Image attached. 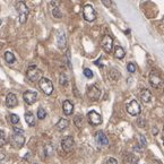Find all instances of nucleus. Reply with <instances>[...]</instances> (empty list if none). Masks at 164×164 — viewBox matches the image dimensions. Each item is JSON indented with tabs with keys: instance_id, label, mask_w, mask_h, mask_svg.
Returning a JSON list of instances; mask_svg holds the SVG:
<instances>
[{
	"instance_id": "26",
	"label": "nucleus",
	"mask_w": 164,
	"mask_h": 164,
	"mask_svg": "<svg viewBox=\"0 0 164 164\" xmlns=\"http://www.w3.org/2000/svg\"><path fill=\"white\" fill-rule=\"evenodd\" d=\"M6 135L2 130H0V147H2L4 145H6Z\"/></svg>"
},
{
	"instance_id": "13",
	"label": "nucleus",
	"mask_w": 164,
	"mask_h": 164,
	"mask_svg": "<svg viewBox=\"0 0 164 164\" xmlns=\"http://www.w3.org/2000/svg\"><path fill=\"white\" fill-rule=\"evenodd\" d=\"M95 142L97 143L100 146H108L109 145L108 137L103 131H97L95 134Z\"/></svg>"
},
{
	"instance_id": "21",
	"label": "nucleus",
	"mask_w": 164,
	"mask_h": 164,
	"mask_svg": "<svg viewBox=\"0 0 164 164\" xmlns=\"http://www.w3.org/2000/svg\"><path fill=\"white\" fill-rule=\"evenodd\" d=\"M5 60L7 61L8 64H14L15 62V60H16V58H15V56H14L11 52H5Z\"/></svg>"
},
{
	"instance_id": "3",
	"label": "nucleus",
	"mask_w": 164,
	"mask_h": 164,
	"mask_svg": "<svg viewBox=\"0 0 164 164\" xmlns=\"http://www.w3.org/2000/svg\"><path fill=\"white\" fill-rule=\"evenodd\" d=\"M41 76H42V73H41V70L36 67V66H30L28 68H27V71H26V77L30 79L31 82H38L41 79Z\"/></svg>"
},
{
	"instance_id": "35",
	"label": "nucleus",
	"mask_w": 164,
	"mask_h": 164,
	"mask_svg": "<svg viewBox=\"0 0 164 164\" xmlns=\"http://www.w3.org/2000/svg\"><path fill=\"white\" fill-rule=\"evenodd\" d=\"M14 131H16V133H23L22 129H19V128H14ZM24 134V133H23Z\"/></svg>"
},
{
	"instance_id": "1",
	"label": "nucleus",
	"mask_w": 164,
	"mask_h": 164,
	"mask_svg": "<svg viewBox=\"0 0 164 164\" xmlns=\"http://www.w3.org/2000/svg\"><path fill=\"white\" fill-rule=\"evenodd\" d=\"M16 9H17L18 16H19V23H21V24H24V23L27 21V16H28V13H30L28 7L26 6L25 2L18 1L17 4H16Z\"/></svg>"
},
{
	"instance_id": "12",
	"label": "nucleus",
	"mask_w": 164,
	"mask_h": 164,
	"mask_svg": "<svg viewBox=\"0 0 164 164\" xmlns=\"http://www.w3.org/2000/svg\"><path fill=\"white\" fill-rule=\"evenodd\" d=\"M23 99L27 104H34L38 100V93L34 91H26L24 94H23Z\"/></svg>"
},
{
	"instance_id": "7",
	"label": "nucleus",
	"mask_w": 164,
	"mask_h": 164,
	"mask_svg": "<svg viewBox=\"0 0 164 164\" xmlns=\"http://www.w3.org/2000/svg\"><path fill=\"white\" fill-rule=\"evenodd\" d=\"M148 79H149L151 85L154 87V88H161V87L163 86V79H162L160 75L156 73V71H154V70L151 71Z\"/></svg>"
},
{
	"instance_id": "9",
	"label": "nucleus",
	"mask_w": 164,
	"mask_h": 164,
	"mask_svg": "<svg viewBox=\"0 0 164 164\" xmlns=\"http://www.w3.org/2000/svg\"><path fill=\"white\" fill-rule=\"evenodd\" d=\"M101 45H102V48H103V50L105 52H108V53H110V52L112 51V47H113V40L112 38L110 36V35H104L103 39H102V41H101Z\"/></svg>"
},
{
	"instance_id": "6",
	"label": "nucleus",
	"mask_w": 164,
	"mask_h": 164,
	"mask_svg": "<svg viewBox=\"0 0 164 164\" xmlns=\"http://www.w3.org/2000/svg\"><path fill=\"white\" fill-rule=\"evenodd\" d=\"M83 16L87 22H93L96 18V13L91 5H85L83 8Z\"/></svg>"
},
{
	"instance_id": "14",
	"label": "nucleus",
	"mask_w": 164,
	"mask_h": 164,
	"mask_svg": "<svg viewBox=\"0 0 164 164\" xmlns=\"http://www.w3.org/2000/svg\"><path fill=\"white\" fill-rule=\"evenodd\" d=\"M18 101H17V97H16V95L14 94V93H8L7 96H6V105L8 107V108H15L16 105H17Z\"/></svg>"
},
{
	"instance_id": "30",
	"label": "nucleus",
	"mask_w": 164,
	"mask_h": 164,
	"mask_svg": "<svg viewBox=\"0 0 164 164\" xmlns=\"http://www.w3.org/2000/svg\"><path fill=\"white\" fill-rule=\"evenodd\" d=\"M84 75H85V77L87 78H92L93 77V71L91 69H88V68H85L84 69Z\"/></svg>"
},
{
	"instance_id": "18",
	"label": "nucleus",
	"mask_w": 164,
	"mask_h": 164,
	"mask_svg": "<svg viewBox=\"0 0 164 164\" xmlns=\"http://www.w3.org/2000/svg\"><path fill=\"white\" fill-rule=\"evenodd\" d=\"M68 126H69V121L67 120V119H60V120L57 122L56 128L59 130V131H62V130H65L66 128H68Z\"/></svg>"
},
{
	"instance_id": "25",
	"label": "nucleus",
	"mask_w": 164,
	"mask_h": 164,
	"mask_svg": "<svg viewBox=\"0 0 164 164\" xmlns=\"http://www.w3.org/2000/svg\"><path fill=\"white\" fill-rule=\"evenodd\" d=\"M59 82H60V84L62 85V86H66V85L68 84V78H67V76H66L65 74H61L60 75V79H59Z\"/></svg>"
},
{
	"instance_id": "22",
	"label": "nucleus",
	"mask_w": 164,
	"mask_h": 164,
	"mask_svg": "<svg viewBox=\"0 0 164 164\" xmlns=\"http://www.w3.org/2000/svg\"><path fill=\"white\" fill-rule=\"evenodd\" d=\"M74 122H75V126L77 128H82L83 127V117L82 116H76L75 119H74Z\"/></svg>"
},
{
	"instance_id": "37",
	"label": "nucleus",
	"mask_w": 164,
	"mask_h": 164,
	"mask_svg": "<svg viewBox=\"0 0 164 164\" xmlns=\"http://www.w3.org/2000/svg\"><path fill=\"white\" fill-rule=\"evenodd\" d=\"M0 24H1V22H0Z\"/></svg>"
},
{
	"instance_id": "34",
	"label": "nucleus",
	"mask_w": 164,
	"mask_h": 164,
	"mask_svg": "<svg viewBox=\"0 0 164 164\" xmlns=\"http://www.w3.org/2000/svg\"><path fill=\"white\" fill-rule=\"evenodd\" d=\"M5 153H2V152H0V163H1V162H2V161L5 160Z\"/></svg>"
},
{
	"instance_id": "31",
	"label": "nucleus",
	"mask_w": 164,
	"mask_h": 164,
	"mask_svg": "<svg viewBox=\"0 0 164 164\" xmlns=\"http://www.w3.org/2000/svg\"><path fill=\"white\" fill-rule=\"evenodd\" d=\"M101 1H102V4H103L107 8H110L111 5H112V1H111V0H101Z\"/></svg>"
},
{
	"instance_id": "10",
	"label": "nucleus",
	"mask_w": 164,
	"mask_h": 164,
	"mask_svg": "<svg viewBox=\"0 0 164 164\" xmlns=\"http://www.w3.org/2000/svg\"><path fill=\"white\" fill-rule=\"evenodd\" d=\"M87 96L92 100V101H97L100 99V96H101V91H100V88L97 86H95V85H92V86L88 87V90H87Z\"/></svg>"
},
{
	"instance_id": "20",
	"label": "nucleus",
	"mask_w": 164,
	"mask_h": 164,
	"mask_svg": "<svg viewBox=\"0 0 164 164\" xmlns=\"http://www.w3.org/2000/svg\"><path fill=\"white\" fill-rule=\"evenodd\" d=\"M25 121L27 122V125L28 126H34L35 125L34 114L32 112H26L25 113Z\"/></svg>"
},
{
	"instance_id": "28",
	"label": "nucleus",
	"mask_w": 164,
	"mask_h": 164,
	"mask_svg": "<svg viewBox=\"0 0 164 164\" xmlns=\"http://www.w3.org/2000/svg\"><path fill=\"white\" fill-rule=\"evenodd\" d=\"M52 15L56 18H61V13L58 7H54V8L52 9Z\"/></svg>"
},
{
	"instance_id": "17",
	"label": "nucleus",
	"mask_w": 164,
	"mask_h": 164,
	"mask_svg": "<svg viewBox=\"0 0 164 164\" xmlns=\"http://www.w3.org/2000/svg\"><path fill=\"white\" fill-rule=\"evenodd\" d=\"M66 43H67V41H66L65 34L64 33H58V35H57V44H58V47L60 49H64L66 47Z\"/></svg>"
},
{
	"instance_id": "29",
	"label": "nucleus",
	"mask_w": 164,
	"mask_h": 164,
	"mask_svg": "<svg viewBox=\"0 0 164 164\" xmlns=\"http://www.w3.org/2000/svg\"><path fill=\"white\" fill-rule=\"evenodd\" d=\"M127 70L129 71V73H135L136 71V65L135 64H133V62H129L128 65H127Z\"/></svg>"
},
{
	"instance_id": "24",
	"label": "nucleus",
	"mask_w": 164,
	"mask_h": 164,
	"mask_svg": "<svg viewBox=\"0 0 164 164\" xmlns=\"http://www.w3.org/2000/svg\"><path fill=\"white\" fill-rule=\"evenodd\" d=\"M45 117H47L45 110H44L43 108H39V110H38V118H39L40 120H43Z\"/></svg>"
},
{
	"instance_id": "33",
	"label": "nucleus",
	"mask_w": 164,
	"mask_h": 164,
	"mask_svg": "<svg viewBox=\"0 0 164 164\" xmlns=\"http://www.w3.org/2000/svg\"><path fill=\"white\" fill-rule=\"evenodd\" d=\"M139 138H140V143H142L143 145L145 146V145H146V140H145V137H144L143 135H139Z\"/></svg>"
},
{
	"instance_id": "36",
	"label": "nucleus",
	"mask_w": 164,
	"mask_h": 164,
	"mask_svg": "<svg viewBox=\"0 0 164 164\" xmlns=\"http://www.w3.org/2000/svg\"><path fill=\"white\" fill-rule=\"evenodd\" d=\"M152 164H160V163H159L157 161H153V163H152Z\"/></svg>"
},
{
	"instance_id": "27",
	"label": "nucleus",
	"mask_w": 164,
	"mask_h": 164,
	"mask_svg": "<svg viewBox=\"0 0 164 164\" xmlns=\"http://www.w3.org/2000/svg\"><path fill=\"white\" fill-rule=\"evenodd\" d=\"M10 122L13 123V125H17L18 122H19V117H18L17 114H10Z\"/></svg>"
},
{
	"instance_id": "8",
	"label": "nucleus",
	"mask_w": 164,
	"mask_h": 164,
	"mask_svg": "<svg viewBox=\"0 0 164 164\" xmlns=\"http://www.w3.org/2000/svg\"><path fill=\"white\" fill-rule=\"evenodd\" d=\"M87 119L88 122L93 126H99L102 123V117L96 111H90L87 113Z\"/></svg>"
},
{
	"instance_id": "23",
	"label": "nucleus",
	"mask_w": 164,
	"mask_h": 164,
	"mask_svg": "<svg viewBox=\"0 0 164 164\" xmlns=\"http://www.w3.org/2000/svg\"><path fill=\"white\" fill-rule=\"evenodd\" d=\"M110 77L112 78V79H114V80H118L119 77H120V73L116 69H111V71H110Z\"/></svg>"
},
{
	"instance_id": "11",
	"label": "nucleus",
	"mask_w": 164,
	"mask_h": 164,
	"mask_svg": "<svg viewBox=\"0 0 164 164\" xmlns=\"http://www.w3.org/2000/svg\"><path fill=\"white\" fill-rule=\"evenodd\" d=\"M61 146H62V148H64L65 152L73 151L74 146H75V140H74V138L71 136H67V137H65V138L62 139Z\"/></svg>"
},
{
	"instance_id": "16",
	"label": "nucleus",
	"mask_w": 164,
	"mask_h": 164,
	"mask_svg": "<svg viewBox=\"0 0 164 164\" xmlns=\"http://www.w3.org/2000/svg\"><path fill=\"white\" fill-rule=\"evenodd\" d=\"M139 94H140V99H142V101L144 102V103H148V102L151 101L152 94H151V92L148 91L147 88H143Z\"/></svg>"
},
{
	"instance_id": "19",
	"label": "nucleus",
	"mask_w": 164,
	"mask_h": 164,
	"mask_svg": "<svg viewBox=\"0 0 164 164\" xmlns=\"http://www.w3.org/2000/svg\"><path fill=\"white\" fill-rule=\"evenodd\" d=\"M126 56V52L123 50V48L121 47H116L114 48V57L117 59H123Z\"/></svg>"
},
{
	"instance_id": "32",
	"label": "nucleus",
	"mask_w": 164,
	"mask_h": 164,
	"mask_svg": "<svg viewBox=\"0 0 164 164\" xmlns=\"http://www.w3.org/2000/svg\"><path fill=\"white\" fill-rule=\"evenodd\" d=\"M105 164H118L117 160L116 159H113V157H110L108 161H107V163Z\"/></svg>"
},
{
	"instance_id": "15",
	"label": "nucleus",
	"mask_w": 164,
	"mask_h": 164,
	"mask_svg": "<svg viewBox=\"0 0 164 164\" xmlns=\"http://www.w3.org/2000/svg\"><path fill=\"white\" fill-rule=\"evenodd\" d=\"M62 110L66 116H70L74 112V104L70 102L69 100H66L64 104H62Z\"/></svg>"
},
{
	"instance_id": "4",
	"label": "nucleus",
	"mask_w": 164,
	"mask_h": 164,
	"mask_svg": "<svg viewBox=\"0 0 164 164\" xmlns=\"http://www.w3.org/2000/svg\"><path fill=\"white\" fill-rule=\"evenodd\" d=\"M39 86L44 94L50 95L53 92V84H52V82L50 79H48L45 77H42L39 80Z\"/></svg>"
},
{
	"instance_id": "38",
	"label": "nucleus",
	"mask_w": 164,
	"mask_h": 164,
	"mask_svg": "<svg viewBox=\"0 0 164 164\" xmlns=\"http://www.w3.org/2000/svg\"><path fill=\"white\" fill-rule=\"evenodd\" d=\"M163 139H164V138H163ZM163 142H164V140H163Z\"/></svg>"
},
{
	"instance_id": "2",
	"label": "nucleus",
	"mask_w": 164,
	"mask_h": 164,
	"mask_svg": "<svg viewBox=\"0 0 164 164\" xmlns=\"http://www.w3.org/2000/svg\"><path fill=\"white\" fill-rule=\"evenodd\" d=\"M9 143H10V145H11L14 148H21V147H23L24 143H25V137H24L23 133H16V131H14V134L10 136Z\"/></svg>"
},
{
	"instance_id": "5",
	"label": "nucleus",
	"mask_w": 164,
	"mask_h": 164,
	"mask_svg": "<svg viewBox=\"0 0 164 164\" xmlns=\"http://www.w3.org/2000/svg\"><path fill=\"white\" fill-rule=\"evenodd\" d=\"M126 109H127V112L129 113L130 116H133V117H136V116L140 114V111H142L140 105H139V103L136 101V100L130 101L129 103L127 104Z\"/></svg>"
}]
</instances>
